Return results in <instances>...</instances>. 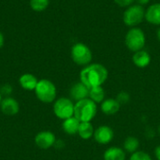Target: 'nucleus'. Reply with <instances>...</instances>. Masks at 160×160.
I'll list each match as a JSON object with an SVG mask.
<instances>
[{"label": "nucleus", "mask_w": 160, "mask_h": 160, "mask_svg": "<svg viewBox=\"0 0 160 160\" xmlns=\"http://www.w3.org/2000/svg\"><path fill=\"white\" fill-rule=\"evenodd\" d=\"M151 0H137V2L139 3V5L141 6H144V5H147Z\"/></svg>", "instance_id": "obj_27"}, {"label": "nucleus", "mask_w": 160, "mask_h": 160, "mask_svg": "<svg viewBox=\"0 0 160 160\" xmlns=\"http://www.w3.org/2000/svg\"><path fill=\"white\" fill-rule=\"evenodd\" d=\"M50 0H30V7L35 11H42L49 6Z\"/></svg>", "instance_id": "obj_21"}, {"label": "nucleus", "mask_w": 160, "mask_h": 160, "mask_svg": "<svg viewBox=\"0 0 160 160\" xmlns=\"http://www.w3.org/2000/svg\"><path fill=\"white\" fill-rule=\"evenodd\" d=\"M34 91L38 100L43 103H52L56 99V87L52 82L47 79L38 81Z\"/></svg>", "instance_id": "obj_4"}, {"label": "nucleus", "mask_w": 160, "mask_h": 160, "mask_svg": "<svg viewBox=\"0 0 160 160\" xmlns=\"http://www.w3.org/2000/svg\"><path fill=\"white\" fill-rule=\"evenodd\" d=\"M0 93H3V94H10L11 93V87H10V85H8V84H6V85H4L3 87H2V89H1V92Z\"/></svg>", "instance_id": "obj_25"}, {"label": "nucleus", "mask_w": 160, "mask_h": 160, "mask_svg": "<svg viewBox=\"0 0 160 160\" xmlns=\"http://www.w3.org/2000/svg\"><path fill=\"white\" fill-rule=\"evenodd\" d=\"M145 20L154 25L160 26V3H155L145 10Z\"/></svg>", "instance_id": "obj_12"}, {"label": "nucleus", "mask_w": 160, "mask_h": 160, "mask_svg": "<svg viewBox=\"0 0 160 160\" xmlns=\"http://www.w3.org/2000/svg\"><path fill=\"white\" fill-rule=\"evenodd\" d=\"M113 1L117 6L121 8H128L133 4L135 0H113Z\"/></svg>", "instance_id": "obj_24"}, {"label": "nucleus", "mask_w": 160, "mask_h": 160, "mask_svg": "<svg viewBox=\"0 0 160 160\" xmlns=\"http://www.w3.org/2000/svg\"><path fill=\"white\" fill-rule=\"evenodd\" d=\"M38 82V80L37 79V77L30 73L22 74L19 78V83H20L21 87H22L24 90H28V91L35 90Z\"/></svg>", "instance_id": "obj_15"}, {"label": "nucleus", "mask_w": 160, "mask_h": 160, "mask_svg": "<svg viewBox=\"0 0 160 160\" xmlns=\"http://www.w3.org/2000/svg\"><path fill=\"white\" fill-rule=\"evenodd\" d=\"M74 105L75 104L70 98H57L53 103V113L57 118L64 121L74 116Z\"/></svg>", "instance_id": "obj_7"}, {"label": "nucleus", "mask_w": 160, "mask_h": 160, "mask_svg": "<svg viewBox=\"0 0 160 160\" xmlns=\"http://www.w3.org/2000/svg\"><path fill=\"white\" fill-rule=\"evenodd\" d=\"M0 109L5 115L14 116L19 112L20 105L16 99L8 97V98H5L2 99V101L0 103Z\"/></svg>", "instance_id": "obj_10"}, {"label": "nucleus", "mask_w": 160, "mask_h": 160, "mask_svg": "<svg viewBox=\"0 0 160 160\" xmlns=\"http://www.w3.org/2000/svg\"><path fill=\"white\" fill-rule=\"evenodd\" d=\"M139 147H140V142L134 136L128 137L124 142V149L127 153L133 154L138 151Z\"/></svg>", "instance_id": "obj_20"}, {"label": "nucleus", "mask_w": 160, "mask_h": 160, "mask_svg": "<svg viewBox=\"0 0 160 160\" xmlns=\"http://www.w3.org/2000/svg\"><path fill=\"white\" fill-rule=\"evenodd\" d=\"M109 76L108 69L101 64L94 63L84 67L80 73V82L89 89L102 86Z\"/></svg>", "instance_id": "obj_1"}, {"label": "nucleus", "mask_w": 160, "mask_h": 160, "mask_svg": "<svg viewBox=\"0 0 160 160\" xmlns=\"http://www.w3.org/2000/svg\"><path fill=\"white\" fill-rule=\"evenodd\" d=\"M157 37H158V39L160 41V27L158 29V32H157Z\"/></svg>", "instance_id": "obj_29"}, {"label": "nucleus", "mask_w": 160, "mask_h": 160, "mask_svg": "<svg viewBox=\"0 0 160 160\" xmlns=\"http://www.w3.org/2000/svg\"><path fill=\"white\" fill-rule=\"evenodd\" d=\"M155 155H156V158H157V159L160 160V145H158V146L156 148Z\"/></svg>", "instance_id": "obj_26"}, {"label": "nucleus", "mask_w": 160, "mask_h": 160, "mask_svg": "<svg viewBox=\"0 0 160 160\" xmlns=\"http://www.w3.org/2000/svg\"><path fill=\"white\" fill-rule=\"evenodd\" d=\"M56 142L55 135L48 130L38 132L35 137V143L41 149H49L52 147Z\"/></svg>", "instance_id": "obj_8"}, {"label": "nucleus", "mask_w": 160, "mask_h": 160, "mask_svg": "<svg viewBox=\"0 0 160 160\" xmlns=\"http://www.w3.org/2000/svg\"><path fill=\"white\" fill-rule=\"evenodd\" d=\"M97 104L89 98L79 100L74 105V116L80 122H91L97 115Z\"/></svg>", "instance_id": "obj_2"}, {"label": "nucleus", "mask_w": 160, "mask_h": 160, "mask_svg": "<svg viewBox=\"0 0 160 160\" xmlns=\"http://www.w3.org/2000/svg\"><path fill=\"white\" fill-rule=\"evenodd\" d=\"M158 133L160 134V125L158 126Z\"/></svg>", "instance_id": "obj_31"}, {"label": "nucleus", "mask_w": 160, "mask_h": 160, "mask_svg": "<svg viewBox=\"0 0 160 160\" xmlns=\"http://www.w3.org/2000/svg\"><path fill=\"white\" fill-rule=\"evenodd\" d=\"M69 95L71 99L75 100L76 102L84 98H87L89 96V88L85 86L82 82H79L72 85L69 91Z\"/></svg>", "instance_id": "obj_11"}, {"label": "nucleus", "mask_w": 160, "mask_h": 160, "mask_svg": "<svg viewBox=\"0 0 160 160\" xmlns=\"http://www.w3.org/2000/svg\"><path fill=\"white\" fill-rule=\"evenodd\" d=\"M132 61L137 68H144L150 65L151 55L148 52H146L144 50H141L139 52H134V54L132 56Z\"/></svg>", "instance_id": "obj_13"}, {"label": "nucleus", "mask_w": 160, "mask_h": 160, "mask_svg": "<svg viewBox=\"0 0 160 160\" xmlns=\"http://www.w3.org/2000/svg\"><path fill=\"white\" fill-rule=\"evenodd\" d=\"M104 160H126V152L119 147H110L108 148L104 155Z\"/></svg>", "instance_id": "obj_17"}, {"label": "nucleus", "mask_w": 160, "mask_h": 160, "mask_svg": "<svg viewBox=\"0 0 160 160\" xmlns=\"http://www.w3.org/2000/svg\"><path fill=\"white\" fill-rule=\"evenodd\" d=\"M70 54L73 62L78 66L86 67L91 64V61L93 59V53L90 48L82 42H78L72 46Z\"/></svg>", "instance_id": "obj_5"}, {"label": "nucleus", "mask_w": 160, "mask_h": 160, "mask_svg": "<svg viewBox=\"0 0 160 160\" xmlns=\"http://www.w3.org/2000/svg\"><path fill=\"white\" fill-rule=\"evenodd\" d=\"M93 137L98 143L108 144L113 140L114 132L112 128L109 126H100L97 129H95Z\"/></svg>", "instance_id": "obj_9"}, {"label": "nucleus", "mask_w": 160, "mask_h": 160, "mask_svg": "<svg viewBox=\"0 0 160 160\" xmlns=\"http://www.w3.org/2000/svg\"><path fill=\"white\" fill-rule=\"evenodd\" d=\"M143 19H145V9L142 6L131 5L130 7L127 8L123 14V22L127 26L129 27H137Z\"/></svg>", "instance_id": "obj_6"}, {"label": "nucleus", "mask_w": 160, "mask_h": 160, "mask_svg": "<svg viewBox=\"0 0 160 160\" xmlns=\"http://www.w3.org/2000/svg\"><path fill=\"white\" fill-rule=\"evenodd\" d=\"M80 124H81V122L75 116H72V117L68 118L63 121L62 128H63V130L65 131V133H67L68 135H75V134H78V129H79Z\"/></svg>", "instance_id": "obj_16"}, {"label": "nucleus", "mask_w": 160, "mask_h": 160, "mask_svg": "<svg viewBox=\"0 0 160 160\" xmlns=\"http://www.w3.org/2000/svg\"><path fill=\"white\" fill-rule=\"evenodd\" d=\"M4 45V36L3 34L0 32V48Z\"/></svg>", "instance_id": "obj_28"}, {"label": "nucleus", "mask_w": 160, "mask_h": 160, "mask_svg": "<svg viewBox=\"0 0 160 160\" xmlns=\"http://www.w3.org/2000/svg\"><path fill=\"white\" fill-rule=\"evenodd\" d=\"M2 99H3V98H2V94L0 93V103H1V101H2Z\"/></svg>", "instance_id": "obj_30"}, {"label": "nucleus", "mask_w": 160, "mask_h": 160, "mask_svg": "<svg viewBox=\"0 0 160 160\" xmlns=\"http://www.w3.org/2000/svg\"><path fill=\"white\" fill-rule=\"evenodd\" d=\"M94 133H95V128L90 122H81L78 129V135L82 140L91 139L94 136Z\"/></svg>", "instance_id": "obj_18"}, {"label": "nucleus", "mask_w": 160, "mask_h": 160, "mask_svg": "<svg viewBox=\"0 0 160 160\" xmlns=\"http://www.w3.org/2000/svg\"><path fill=\"white\" fill-rule=\"evenodd\" d=\"M88 98L93 100L96 104L102 103L105 99V91L102 86H97L89 89Z\"/></svg>", "instance_id": "obj_19"}, {"label": "nucleus", "mask_w": 160, "mask_h": 160, "mask_svg": "<svg viewBox=\"0 0 160 160\" xmlns=\"http://www.w3.org/2000/svg\"><path fill=\"white\" fill-rule=\"evenodd\" d=\"M116 100L118 101V103H119L120 105H125V104H127L128 102H129V100H130V96H129V94H128V92L122 91V92H120V93L117 95Z\"/></svg>", "instance_id": "obj_23"}, {"label": "nucleus", "mask_w": 160, "mask_h": 160, "mask_svg": "<svg viewBox=\"0 0 160 160\" xmlns=\"http://www.w3.org/2000/svg\"><path fill=\"white\" fill-rule=\"evenodd\" d=\"M121 105L118 103L116 98H105L101 103V111L106 115H113L120 110Z\"/></svg>", "instance_id": "obj_14"}, {"label": "nucleus", "mask_w": 160, "mask_h": 160, "mask_svg": "<svg viewBox=\"0 0 160 160\" xmlns=\"http://www.w3.org/2000/svg\"><path fill=\"white\" fill-rule=\"evenodd\" d=\"M145 42H146L145 33L139 27H132L126 34L125 44L127 48L133 52L143 50V47L145 46Z\"/></svg>", "instance_id": "obj_3"}, {"label": "nucleus", "mask_w": 160, "mask_h": 160, "mask_svg": "<svg viewBox=\"0 0 160 160\" xmlns=\"http://www.w3.org/2000/svg\"><path fill=\"white\" fill-rule=\"evenodd\" d=\"M130 160H153L149 154L143 151H137L130 156Z\"/></svg>", "instance_id": "obj_22"}]
</instances>
